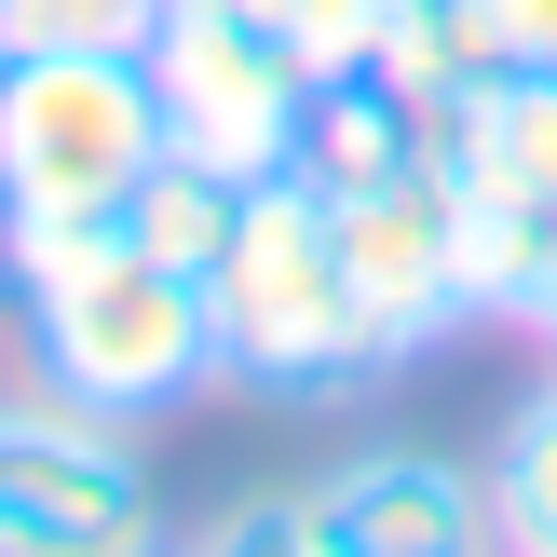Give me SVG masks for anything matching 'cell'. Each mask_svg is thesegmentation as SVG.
Returning <instances> with one entry per match:
<instances>
[{
  "mask_svg": "<svg viewBox=\"0 0 557 557\" xmlns=\"http://www.w3.org/2000/svg\"><path fill=\"white\" fill-rule=\"evenodd\" d=\"M205 299H218V381H245L272 408H341L368 381H395V354H381L368 299L341 272V205L299 177L245 190V232L205 272Z\"/></svg>",
  "mask_w": 557,
  "mask_h": 557,
  "instance_id": "2",
  "label": "cell"
},
{
  "mask_svg": "<svg viewBox=\"0 0 557 557\" xmlns=\"http://www.w3.org/2000/svg\"><path fill=\"white\" fill-rule=\"evenodd\" d=\"M150 557H190V544H150Z\"/></svg>",
  "mask_w": 557,
  "mask_h": 557,
  "instance_id": "17",
  "label": "cell"
},
{
  "mask_svg": "<svg viewBox=\"0 0 557 557\" xmlns=\"http://www.w3.org/2000/svg\"><path fill=\"white\" fill-rule=\"evenodd\" d=\"M462 272H476L490 326H544L557 341V205L544 190H476L462 177Z\"/></svg>",
  "mask_w": 557,
  "mask_h": 557,
  "instance_id": "10",
  "label": "cell"
},
{
  "mask_svg": "<svg viewBox=\"0 0 557 557\" xmlns=\"http://www.w3.org/2000/svg\"><path fill=\"white\" fill-rule=\"evenodd\" d=\"M245 190H259V177H232V163H205V150H163L150 177H136L123 232L150 245V259H177V272H218L232 232H245Z\"/></svg>",
  "mask_w": 557,
  "mask_h": 557,
  "instance_id": "12",
  "label": "cell"
},
{
  "mask_svg": "<svg viewBox=\"0 0 557 557\" xmlns=\"http://www.w3.org/2000/svg\"><path fill=\"white\" fill-rule=\"evenodd\" d=\"M449 163L476 190H544L557 205V54H517L476 109L449 123Z\"/></svg>",
  "mask_w": 557,
  "mask_h": 557,
  "instance_id": "11",
  "label": "cell"
},
{
  "mask_svg": "<svg viewBox=\"0 0 557 557\" xmlns=\"http://www.w3.org/2000/svg\"><path fill=\"white\" fill-rule=\"evenodd\" d=\"M163 490L123 422L69 395H0V557H150Z\"/></svg>",
  "mask_w": 557,
  "mask_h": 557,
  "instance_id": "4",
  "label": "cell"
},
{
  "mask_svg": "<svg viewBox=\"0 0 557 557\" xmlns=\"http://www.w3.org/2000/svg\"><path fill=\"white\" fill-rule=\"evenodd\" d=\"M341 272H354V299H368V326H381V354H435L449 326H476V272H462V163L435 150V163H408V177H381V190H354L341 205Z\"/></svg>",
  "mask_w": 557,
  "mask_h": 557,
  "instance_id": "6",
  "label": "cell"
},
{
  "mask_svg": "<svg viewBox=\"0 0 557 557\" xmlns=\"http://www.w3.org/2000/svg\"><path fill=\"white\" fill-rule=\"evenodd\" d=\"M490 27H504V54H557V0H490Z\"/></svg>",
  "mask_w": 557,
  "mask_h": 557,
  "instance_id": "16",
  "label": "cell"
},
{
  "mask_svg": "<svg viewBox=\"0 0 557 557\" xmlns=\"http://www.w3.org/2000/svg\"><path fill=\"white\" fill-rule=\"evenodd\" d=\"M435 150H449V136H435V109L408 96L381 54H354V69H313V109H299L286 177H299V190H326V205H354V190L408 177V163H435Z\"/></svg>",
  "mask_w": 557,
  "mask_h": 557,
  "instance_id": "8",
  "label": "cell"
},
{
  "mask_svg": "<svg viewBox=\"0 0 557 557\" xmlns=\"http://www.w3.org/2000/svg\"><path fill=\"white\" fill-rule=\"evenodd\" d=\"M299 517H313L326 557H504L490 476H462L435 449H354L341 476L299 490Z\"/></svg>",
  "mask_w": 557,
  "mask_h": 557,
  "instance_id": "7",
  "label": "cell"
},
{
  "mask_svg": "<svg viewBox=\"0 0 557 557\" xmlns=\"http://www.w3.org/2000/svg\"><path fill=\"white\" fill-rule=\"evenodd\" d=\"M150 82H163V136L177 150L232 163V177H286L299 109H313V54L272 14H245V0H163Z\"/></svg>",
  "mask_w": 557,
  "mask_h": 557,
  "instance_id": "5",
  "label": "cell"
},
{
  "mask_svg": "<svg viewBox=\"0 0 557 557\" xmlns=\"http://www.w3.org/2000/svg\"><path fill=\"white\" fill-rule=\"evenodd\" d=\"M163 150L150 54H0V232H109Z\"/></svg>",
  "mask_w": 557,
  "mask_h": 557,
  "instance_id": "3",
  "label": "cell"
},
{
  "mask_svg": "<svg viewBox=\"0 0 557 557\" xmlns=\"http://www.w3.org/2000/svg\"><path fill=\"white\" fill-rule=\"evenodd\" d=\"M368 54H381V69H395L422 109H435V136H449L462 109H476L490 82L517 69V54H504V27H490V0H381V41H368Z\"/></svg>",
  "mask_w": 557,
  "mask_h": 557,
  "instance_id": "9",
  "label": "cell"
},
{
  "mask_svg": "<svg viewBox=\"0 0 557 557\" xmlns=\"http://www.w3.org/2000/svg\"><path fill=\"white\" fill-rule=\"evenodd\" d=\"M0 272H14V299H27V368H41V395L96 408V422H150V408H177V395L218 381L205 272L150 259L123 218H109V232H0Z\"/></svg>",
  "mask_w": 557,
  "mask_h": 557,
  "instance_id": "1",
  "label": "cell"
},
{
  "mask_svg": "<svg viewBox=\"0 0 557 557\" xmlns=\"http://www.w3.org/2000/svg\"><path fill=\"white\" fill-rule=\"evenodd\" d=\"M490 531H504V557H557V368L490 435Z\"/></svg>",
  "mask_w": 557,
  "mask_h": 557,
  "instance_id": "13",
  "label": "cell"
},
{
  "mask_svg": "<svg viewBox=\"0 0 557 557\" xmlns=\"http://www.w3.org/2000/svg\"><path fill=\"white\" fill-rule=\"evenodd\" d=\"M190 557H326V544H313V517H299V490H259V504H232Z\"/></svg>",
  "mask_w": 557,
  "mask_h": 557,
  "instance_id": "15",
  "label": "cell"
},
{
  "mask_svg": "<svg viewBox=\"0 0 557 557\" xmlns=\"http://www.w3.org/2000/svg\"><path fill=\"white\" fill-rule=\"evenodd\" d=\"M163 0H0V54H150Z\"/></svg>",
  "mask_w": 557,
  "mask_h": 557,
  "instance_id": "14",
  "label": "cell"
}]
</instances>
